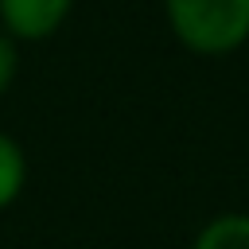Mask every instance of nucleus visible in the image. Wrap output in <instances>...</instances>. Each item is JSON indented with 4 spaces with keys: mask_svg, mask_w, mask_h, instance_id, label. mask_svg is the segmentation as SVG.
I'll use <instances>...</instances> for the list:
<instances>
[{
    "mask_svg": "<svg viewBox=\"0 0 249 249\" xmlns=\"http://www.w3.org/2000/svg\"><path fill=\"white\" fill-rule=\"evenodd\" d=\"M195 249H249V218L245 214H230V218H218L210 222Z\"/></svg>",
    "mask_w": 249,
    "mask_h": 249,
    "instance_id": "nucleus-4",
    "label": "nucleus"
},
{
    "mask_svg": "<svg viewBox=\"0 0 249 249\" xmlns=\"http://www.w3.org/2000/svg\"><path fill=\"white\" fill-rule=\"evenodd\" d=\"M23 187H27V152L12 132L0 128V214L16 206Z\"/></svg>",
    "mask_w": 249,
    "mask_h": 249,
    "instance_id": "nucleus-3",
    "label": "nucleus"
},
{
    "mask_svg": "<svg viewBox=\"0 0 249 249\" xmlns=\"http://www.w3.org/2000/svg\"><path fill=\"white\" fill-rule=\"evenodd\" d=\"M70 8L74 0H0V31L16 43H43L66 23Z\"/></svg>",
    "mask_w": 249,
    "mask_h": 249,
    "instance_id": "nucleus-2",
    "label": "nucleus"
},
{
    "mask_svg": "<svg viewBox=\"0 0 249 249\" xmlns=\"http://www.w3.org/2000/svg\"><path fill=\"white\" fill-rule=\"evenodd\" d=\"M163 16L195 54H230L249 39V0H163Z\"/></svg>",
    "mask_w": 249,
    "mask_h": 249,
    "instance_id": "nucleus-1",
    "label": "nucleus"
},
{
    "mask_svg": "<svg viewBox=\"0 0 249 249\" xmlns=\"http://www.w3.org/2000/svg\"><path fill=\"white\" fill-rule=\"evenodd\" d=\"M16 70H19V51H16V39H8V35L0 31V97L12 89Z\"/></svg>",
    "mask_w": 249,
    "mask_h": 249,
    "instance_id": "nucleus-5",
    "label": "nucleus"
}]
</instances>
